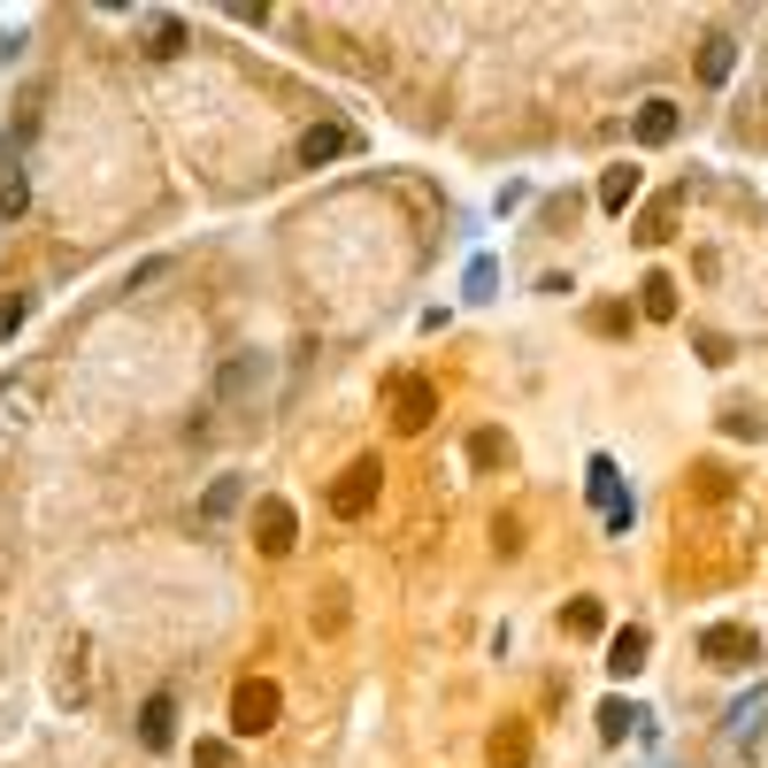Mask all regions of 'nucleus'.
<instances>
[{
  "instance_id": "obj_1",
  "label": "nucleus",
  "mask_w": 768,
  "mask_h": 768,
  "mask_svg": "<svg viewBox=\"0 0 768 768\" xmlns=\"http://www.w3.org/2000/svg\"><path fill=\"white\" fill-rule=\"evenodd\" d=\"M377 492H385V461L377 454L346 461V469L330 476V515H338V523H361V515L377 507Z\"/></svg>"
},
{
  "instance_id": "obj_2",
  "label": "nucleus",
  "mask_w": 768,
  "mask_h": 768,
  "mask_svg": "<svg viewBox=\"0 0 768 768\" xmlns=\"http://www.w3.org/2000/svg\"><path fill=\"white\" fill-rule=\"evenodd\" d=\"M277 715H285V692H277L270 676H246V684L231 692V730H239V738H270Z\"/></svg>"
},
{
  "instance_id": "obj_3",
  "label": "nucleus",
  "mask_w": 768,
  "mask_h": 768,
  "mask_svg": "<svg viewBox=\"0 0 768 768\" xmlns=\"http://www.w3.org/2000/svg\"><path fill=\"white\" fill-rule=\"evenodd\" d=\"M385 408H392V431H431V415H439V385L431 377H392L385 385Z\"/></svg>"
},
{
  "instance_id": "obj_4",
  "label": "nucleus",
  "mask_w": 768,
  "mask_h": 768,
  "mask_svg": "<svg viewBox=\"0 0 768 768\" xmlns=\"http://www.w3.org/2000/svg\"><path fill=\"white\" fill-rule=\"evenodd\" d=\"M585 492H592V507L608 515L614 538H630V492H622V469H614L608 454H592V469H585Z\"/></svg>"
},
{
  "instance_id": "obj_5",
  "label": "nucleus",
  "mask_w": 768,
  "mask_h": 768,
  "mask_svg": "<svg viewBox=\"0 0 768 768\" xmlns=\"http://www.w3.org/2000/svg\"><path fill=\"white\" fill-rule=\"evenodd\" d=\"M293 538H301L293 499H277V492H270V499L254 507V554H262V561H285V554H293Z\"/></svg>"
},
{
  "instance_id": "obj_6",
  "label": "nucleus",
  "mask_w": 768,
  "mask_h": 768,
  "mask_svg": "<svg viewBox=\"0 0 768 768\" xmlns=\"http://www.w3.org/2000/svg\"><path fill=\"white\" fill-rule=\"evenodd\" d=\"M699 653H707L715 669H754V661H761V638L738 630V622H715V630H699Z\"/></svg>"
},
{
  "instance_id": "obj_7",
  "label": "nucleus",
  "mask_w": 768,
  "mask_h": 768,
  "mask_svg": "<svg viewBox=\"0 0 768 768\" xmlns=\"http://www.w3.org/2000/svg\"><path fill=\"white\" fill-rule=\"evenodd\" d=\"M361 139H354V124H307L301 131V169H323V161H338V154H354Z\"/></svg>"
},
{
  "instance_id": "obj_8",
  "label": "nucleus",
  "mask_w": 768,
  "mask_h": 768,
  "mask_svg": "<svg viewBox=\"0 0 768 768\" xmlns=\"http://www.w3.org/2000/svg\"><path fill=\"white\" fill-rule=\"evenodd\" d=\"M630 131H638V147H669V139L684 131V116H676V101H645Z\"/></svg>"
},
{
  "instance_id": "obj_9",
  "label": "nucleus",
  "mask_w": 768,
  "mask_h": 768,
  "mask_svg": "<svg viewBox=\"0 0 768 768\" xmlns=\"http://www.w3.org/2000/svg\"><path fill=\"white\" fill-rule=\"evenodd\" d=\"M638 185H645V169H630V161H614V169H600V208H608V215H630V200H638Z\"/></svg>"
},
{
  "instance_id": "obj_10",
  "label": "nucleus",
  "mask_w": 768,
  "mask_h": 768,
  "mask_svg": "<svg viewBox=\"0 0 768 768\" xmlns=\"http://www.w3.org/2000/svg\"><path fill=\"white\" fill-rule=\"evenodd\" d=\"M730 70H738V39L730 31H707L699 39V77L707 85H730Z\"/></svg>"
},
{
  "instance_id": "obj_11",
  "label": "nucleus",
  "mask_w": 768,
  "mask_h": 768,
  "mask_svg": "<svg viewBox=\"0 0 768 768\" xmlns=\"http://www.w3.org/2000/svg\"><path fill=\"white\" fill-rule=\"evenodd\" d=\"M139 738H147V754H161V746L177 738V699H169V692H154L147 707H139Z\"/></svg>"
},
{
  "instance_id": "obj_12",
  "label": "nucleus",
  "mask_w": 768,
  "mask_h": 768,
  "mask_svg": "<svg viewBox=\"0 0 768 768\" xmlns=\"http://www.w3.org/2000/svg\"><path fill=\"white\" fill-rule=\"evenodd\" d=\"M645 645H653V638H645L638 622H630V630H614V638H608V669H614V676H638V669H645Z\"/></svg>"
},
{
  "instance_id": "obj_13",
  "label": "nucleus",
  "mask_w": 768,
  "mask_h": 768,
  "mask_svg": "<svg viewBox=\"0 0 768 768\" xmlns=\"http://www.w3.org/2000/svg\"><path fill=\"white\" fill-rule=\"evenodd\" d=\"M239 499H246V476H215V484L200 492V523H223Z\"/></svg>"
},
{
  "instance_id": "obj_14",
  "label": "nucleus",
  "mask_w": 768,
  "mask_h": 768,
  "mask_svg": "<svg viewBox=\"0 0 768 768\" xmlns=\"http://www.w3.org/2000/svg\"><path fill=\"white\" fill-rule=\"evenodd\" d=\"M23 208H31V177H23V161H15V154H8V169H0V215H8V223H15V215H23Z\"/></svg>"
},
{
  "instance_id": "obj_15",
  "label": "nucleus",
  "mask_w": 768,
  "mask_h": 768,
  "mask_svg": "<svg viewBox=\"0 0 768 768\" xmlns=\"http://www.w3.org/2000/svg\"><path fill=\"white\" fill-rule=\"evenodd\" d=\"M638 307H645V323H669V315H676V285H669V277L653 270V277L638 285Z\"/></svg>"
},
{
  "instance_id": "obj_16",
  "label": "nucleus",
  "mask_w": 768,
  "mask_h": 768,
  "mask_svg": "<svg viewBox=\"0 0 768 768\" xmlns=\"http://www.w3.org/2000/svg\"><path fill=\"white\" fill-rule=\"evenodd\" d=\"M147 54H154V62L185 54V23H177V15H154V23H147Z\"/></svg>"
},
{
  "instance_id": "obj_17",
  "label": "nucleus",
  "mask_w": 768,
  "mask_h": 768,
  "mask_svg": "<svg viewBox=\"0 0 768 768\" xmlns=\"http://www.w3.org/2000/svg\"><path fill=\"white\" fill-rule=\"evenodd\" d=\"M754 730H768V684L754 692V699H738V707H730V738H754Z\"/></svg>"
},
{
  "instance_id": "obj_18",
  "label": "nucleus",
  "mask_w": 768,
  "mask_h": 768,
  "mask_svg": "<svg viewBox=\"0 0 768 768\" xmlns=\"http://www.w3.org/2000/svg\"><path fill=\"white\" fill-rule=\"evenodd\" d=\"M638 723H645V715H638V707H622V699H608V707H600V738H608V746H622Z\"/></svg>"
},
{
  "instance_id": "obj_19",
  "label": "nucleus",
  "mask_w": 768,
  "mask_h": 768,
  "mask_svg": "<svg viewBox=\"0 0 768 768\" xmlns=\"http://www.w3.org/2000/svg\"><path fill=\"white\" fill-rule=\"evenodd\" d=\"M469 461H476V469H499V461H507V431H476V439H469Z\"/></svg>"
},
{
  "instance_id": "obj_20",
  "label": "nucleus",
  "mask_w": 768,
  "mask_h": 768,
  "mask_svg": "<svg viewBox=\"0 0 768 768\" xmlns=\"http://www.w3.org/2000/svg\"><path fill=\"white\" fill-rule=\"evenodd\" d=\"M561 622H569L577 638H592V630L608 622V608H600V600H569V608H561Z\"/></svg>"
},
{
  "instance_id": "obj_21",
  "label": "nucleus",
  "mask_w": 768,
  "mask_h": 768,
  "mask_svg": "<svg viewBox=\"0 0 768 768\" xmlns=\"http://www.w3.org/2000/svg\"><path fill=\"white\" fill-rule=\"evenodd\" d=\"M23 315H31V301H23V293H8V301H0V338H15V330H23Z\"/></svg>"
},
{
  "instance_id": "obj_22",
  "label": "nucleus",
  "mask_w": 768,
  "mask_h": 768,
  "mask_svg": "<svg viewBox=\"0 0 768 768\" xmlns=\"http://www.w3.org/2000/svg\"><path fill=\"white\" fill-rule=\"evenodd\" d=\"M192 768H239V761H231V746H223V738H200V754H192Z\"/></svg>"
},
{
  "instance_id": "obj_23",
  "label": "nucleus",
  "mask_w": 768,
  "mask_h": 768,
  "mask_svg": "<svg viewBox=\"0 0 768 768\" xmlns=\"http://www.w3.org/2000/svg\"><path fill=\"white\" fill-rule=\"evenodd\" d=\"M492 285H499V270L492 262H469V301H492Z\"/></svg>"
},
{
  "instance_id": "obj_24",
  "label": "nucleus",
  "mask_w": 768,
  "mask_h": 768,
  "mask_svg": "<svg viewBox=\"0 0 768 768\" xmlns=\"http://www.w3.org/2000/svg\"><path fill=\"white\" fill-rule=\"evenodd\" d=\"M730 439H761V415L754 408H730Z\"/></svg>"
}]
</instances>
